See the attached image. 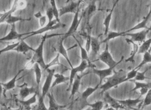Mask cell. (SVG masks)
<instances>
[{
  "mask_svg": "<svg viewBox=\"0 0 151 110\" xmlns=\"http://www.w3.org/2000/svg\"><path fill=\"white\" fill-rule=\"evenodd\" d=\"M56 35H63V34H55V35H50V36H48L47 34H46L42 37V41H41V42H40V45L37 48V49H35V51L34 52V55H33V57H32L31 60L26 64L25 68L27 69L31 68L32 67L34 66V65L36 63L39 64L40 66L41 67L42 69H43V70L45 69L46 66H47V64L45 63V60H44V57H43V50H44L45 42L46 41V40H47V39H48L49 37L56 36Z\"/></svg>",
  "mask_w": 151,
  "mask_h": 110,
  "instance_id": "6da1fadb",
  "label": "cell"
},
{
  "mask_svg": "<svg viewBox=\"0 0 151 110\" xmlns=\"http://www.w3.org/2000/svg\"><path fill=\"white\" fill-rule=\"evenodd\" d=\"M127 72L124 70H119V71H114V74L112 76L107 78L106 82L99 87L101 90V94L106 92L111 88L118 86L123 83L127 82Z\"/></svg>",
  "mask_w": 151,
  "mask_h": 110,
  "instance_id": "7a4b0ae2",
  "label": "cell"
},
{
  "mask_svg": "<svg viewBox=\"0 0 151 110\" xmlns=\"http://www.w3.org/2000/svg\"><path fill=\"white\" fill-rule=\"evenodd\" d=\"M66 27L65 24H63L62 23H58L56 19H54L52 21H50V22H48L47 25L42 28H40L38 29L37 31H35L33 32H29V33H26V37L25 38H23V40H25L31 36L36 35H40L43 33H46V32L55 30V29H60V28H64Z\"/></svg>",
  "mask_w": 151,
  "mask_h": 110,
  "instance_id": "3957f363",
  "label": "cell"
},
{
  "mask_svg": "<svg viewBox=\"0 0 151 110\" xmlns=\"http://www.w3.org/2000/svg\"><path fill=\"white\" fill-rule=\"evenodd\" d=\"M123 59L124 56H122L119 61L116 62L109 52V44L108 42H107L106 45V49H105L104 51L101 52V55H99L98 59L97 60H100L101 62H103L104 63L106 64V65L108 66V68H111V67L117 66L119 64H120L121 62L123 60Z\"/></svg>",
  "mask_w": 151,
  "mask_h": 110,
  "instance_id": "277c9868",
  "label": "cell"
},
{
  "mask_svg": "<svg viewBox=\"0 0 151 110\" xmlns=\"http://www.w3.org/2000/svg\"><path fill=\"white\" fill-rule=\"evenodd\" d=\"M90 66V64L86 60H82L81 63L79 66L76 67H74L73 68H71L70 70V80H69V86L67 90H69L72 88V86L73 84L74 80L75 78L76 77L77 74L78 72H82L85 70Z\"/></svg>",
  "mask_w": 151,
  "mask_h": 110,
  "instance_id": "5b68a950",
  "label": "cell"
},
{
  "mask_svg": "<svg viewBox=\"0 0 151 110\" xmlns=\"http://www.w3.org/2000/svg\"><path fill=\"white\" fill-rule=\"evenodd\" d=\"M99 86L101 85L98 84V85H96L95 87H88L86 88V90L85 91H83V92L81 93L80 97L79 98V106L80 107L79 110H82L83 108V107L88 106V98L90 97L91 94H93V93L100 87Z\"/></svg>",
  "mask_w": 151,
  "mask_h": 110,
  "instance_id": "8992f818",
  "label": "cell"
},
{
  "mask_svg": "<svg viewBox=\"0 0 151 110\" xmlns=\"http://www.w3.org/2000/svg\"><path fill=\"white\" fill-rule=\"evenodd\" d=\"M79 12H80V9L78 10V12L74 14V17L73 20H72V22L70 27L68 29V31H67V33H66L65 34H64L63 35V37L60 39L61 40H63V41H64L66 38H68V37L71 36L73 35L76 31L78 30V27H79L80 23L82 21V17H80V18H79Z\"/></svg>",
  "mask_w": 151,
  "mask_h": 110,
  "instance_id": "52a82bcc",
  "label": "cell"
},
{
  "mask_svg": "<svg viewBox=\"0 0 151 110\" xmlns=\"http://www.w3.org/2000/svg\"><path fill=\"white\" fill-rule=\"evenodd\" d=\"M150 32L149 29H142V31L137 32V33H125V36H129L131 37L132 41L137 43H142L146 41L147 35Z\"/></svg>",
  "mask_w": 151,
  "mask_h": 110,
  "instance_id": "ba28073f",
  "label": "cell"
},
{
  "mask_svg": "<svg viewBox=\"0 0 151 110\" xmlns=\"http://www.w3.org/2000/svg\"><path fill=\"white\" fill-rule=\"evenodd\" d=\"M55 70H47V76L46 78V80L45 81L44 84H43V86L42 88V97L45 99V96L48 95V92H49L50 88L52 86V81L53 77L55 76Z\"/></svg>",
  "mask_w": 151,
  "mask_h": 110,
  "instance_id": "9c48e42d",
  "label": "cell"
},
{
  "mask_svg": "<svg viewBox=\"0 0 151 110\" xmlns=\"http://www.w3.org/2000/svg\"><path fill=\"white\" fill-rule=\"evenodd\" d=\"M116 66L111 67V68H107L106 69H96L93 68L92 70L90 73L95 74L97 76H98L99 78V84H101L102 82L105 78H107L113 75V72H114V69Z\"/></svg>",
  "mask_w": 151,
  "mask_h": 110,
  "instance_id": "30bf717a",
  "label": "cell"
},
{
  "mask_svg": "<svg viewBox=\"0 0 151 110\" xmlns=\"http://www.w3.org/2000/svg\"><path fill=\"white\" fill-rule=\"evenodd\" d=\"M82 2V1H70L68 5L60 8V9H59L60 17H62V16L66 14V13H74L75 14L78 12V10L79 9V6Z\"/></svg>",
  "mask_w": 151,
  "mask_h": 110,
  "instance_id": "8fae6325",
  "label": "cell"
},
{
  "mask_svg": "<svg viewBox=\"0 0 151 110\" xmlns=\"http://www.w3.org/2000/svg\"><path fill=\"white\" fill-rule=\"evenodd\" d=\"M25 35H26L25 33L20 34L17 33V30H16L15 24H13V25H12V29H11L9 33L6 36L0 39V41L2 42L13 41V40H21L23 39L22 37Z\"/></svg>",
  "mask_w": 151,
  "mask_h": 110,
  "instance_id": "7c38bea8",
  "label": "cell"
},
{
  "mask_svg": "<svg viewBox=\"0 0 151 110\" xmlns=\"http://www.w3.org/2000/svg\"><path fill=\"white\" fill-rule=\"evenodd\" d=\"M134 84V87L132 89V92H134L139 90H140V96H142L146 95L148 92L151 89V82L149 83H145L142 82L133 81Z\"/></svg>",
  "mask_w": 151,
  "mask_h": 110,
  "instance_id": "4fadbf2b",
  "label": "cell"
},
{
  "mask_svg": "<svg viewBox=\"0 0 151 110\" xmlns=\"http://www.w3.org/2000/svg\"><path fill=\"white\" fill-rule=\"evenodd\" d=\"M104 101L107 105H109V107L115 109L119 110L121 109H126L125 107L119 104V102L118 101V100H116V99L113 98L112 96H111L108 92H105L104 93Z\"/></svg>",
  "mask_w": 151,
  "mask_h": 110,
  "instance_id": "5bb4252c",
  "label": "cell"
},
{
  "mask_svg": "<svg viewBox=\"0 0 151 110\" xmlns=\"http://www.w3.org/2000/svg\"><path fill=\"white\" fill-rule=\"evenodd\" d=\"M63 42H64V41H63V40L60 39V41H58V47H57V48H56V49H55V50H56V52H57V53H58V54L63 55V57H64V58H65L66 60V61L68 63V64H69V66H70V68H73L74 67H73V66H72L71 62H70V60L69 57H68V50L69 49H72V48L76 47V45H74V47L70 48V49H66V48L64 47V46Z\"/></svg>",
  "mask_w": 151,
  "mask_h": 110,
  "instance_id": "9a60e30c",
  "label": "cell"
},
{
  "mask_svg": "<svg viewBox=\"0 0 151 110\" xmlns=\"http://www.w3.org/2000/svg\"><path fill=\"white\" fill-rule=\"evenodd\" d=\"M151 19V6L150 8V10L148 14L147 15L146 17H145L143 19H142L141 22L139 23L137 25H136L135 26H134L133 27H132L131 29H129L127 31H125V33H128L129 32L133 31H136V30H139V29H149V27H147V23L149 21H150V19Z\"/></svg>",
  "mask_w": 151,
  "mask_h": 110,
  "instance_id": "2e32d148",
  "label": "cell"
},
{
  "mask_svg": "<svg viewBox=\"0 0 151 110\" xmlns=\"http://www.w3.org/2000/svg\"><path fill=\"white\" fill-rule=\"evenodd\" d=\"M141 96H140V97L137 99H127V100H118V101L121 104V105L123 106L126 108H129L131 109H134L135 108V107L139 105L140 103H141L143 101V100L141 99Z\"/></svg>",
  "mask_w": 151,
  "mask_h": 110,
  "instance_id": "e0dca14e",
  "label": "cell"
},
{
  "mask_svg": "<svg viewBox=\"0 0 151 110\" xmlns=\"http://www.w3.org/2000/svg\"><path fill=\"white\" fill-rule=\"evenodd\" d=\"M23 71H24V69L20 70L15 74V76L13 77L12 80H9V82H7V83H1V86L3 88V89H4V95L5 96V92H6V91L12 90L16 86L15 83L18 80L17 78L19 76V75L21 72Z\"/></svg>",
  "mask_w": 151,
  "mask_h": 110,
  "instance_id": "ac0fdd59",
  "label": "cell"
},
{
  "mask_svg": "<svg viewBox=\"0 0 151 110\" xmlns=\"http://www.w3.org/2000/svg\"><path fill=\"white\" fill-rule=\"evenodd\" d=\"M118 2H119V1H116L113 3V7L111 8V9L110 10V12H109L108 14L107 15V16L104 19V25L105 27L104 35L106 37H107V34H108L109 31V26H110V23H111V19H112L113 11H114L116 5L118 4Z\"/></svg>",
  "mask_w": 151,
  "mask_h": 110,
  "instance_id": "d6986e66",
  "label": "cell"
},
{
  "mask_svg": "<svg viewBox=\"0 0 151 110\" xmlns=\"http://www.w3.org/2000/svg\"><path fill=\"white\" fill-rule=\"evenodd\" d=\"M37 90L35 89V88L31 87L29 88L27 86V84H25V86H21V90L19 91V96L22 100H25V99L32 94H35L37 93Z\"/></svg>",
  "mask_w": 151,
  "mask_h": 110,
  "instance_id": "ffe728a7",
  "label": "cell"
},
{
  "mask_svg": "<svg viewBox=\"0 0 151 110\" xmlns=\"http://www.w3.org/2000/svg\"><path fill=\"white\" fill-rule=\"evenodd\" d=\"M101 45V42L99 41L98 38L95 37H91V58H94L96 56L98 55L99 49Z\"/></svg>",
  "mask_w": 151,
  "mask_h": 110,
  "instance_id": "44dd1931",
  "label": "cell"
},
{
  "mask_svg": "<svg viewBox=\"0 0 151 110\" xmlns=\"http://www.w3.org/2000/svg\"><path fill=\"white\" fill-rule=\"evenodd\" d=\"M14 50L17 52H21L23 53V54H25V53L28 52L29 51L35 52V49H34L33 47L29 46L27 42H25L23 39H21L19 41V45H18L17 47L15 48Z\"/></svg>",
  "mask_w": 151,
  "mask_h": 110,
  "instance_id": "7402d4cb",
  "label": "cell"
},
{
  "mask_svg": "<svg viewBox=\"0 0 151 110\" xmlns=\"http://www.w3.org/2000/svg\"><path fill=\"white\" fill-rule=\"evenodd\" d=\"M125 31L123 32H117V31H109L108 34H107V37L105 38L104 41H101V43H107L109 41H111L112 39H114L115 38H117V37H123L125 36Z\"/></svg>",
  "mask_w": 151,
  "mask_h": 110,
  "instance_id": "603a6c76",
  "label": "cell"
},
{
  "mask_svg": "<svg viewBox=\"0 0 151 110\" xmlns=\"http://www.w3.org/2000/svg\"><path fill=\"white\" fill-rule=\"evenodd\" d=\"M55 80L52 83L51 88H54L56 86L63 84V83H65L67 81L70 80V77H66L65 76H64L63 74H60V73L55 74Z\"/></svg>",
  "mask_w": 151,
  "mask_h": 110,
  "instance_id": "cb8c5ba5",
  "label": "cell"
},
{
  "mask_svg": "<svg viewBox=\"0 0 151 110\" xmlns=\"http://www.w3.org/2000/svg\"><path fill=\"white\" fill-rule=\"evenodd\" d=\"M97 10L96 2L95 1H91L87 9V13H86V19H87V23L89 25V22L91 19V18L93 15L94 13Z\"/></svg>",
  "mask_w": 151,
  "mask_h": 110,
  "instance_id": "d4e9b609",
  "label": "cell"
},
{
  "mask_svg": "<svg viewBox=\"0 0 151 110\" xmlns=\"http://www.w3.org/2000/svg\"><path fill=\"white\" fill-rule=\"evenodd\" d=\"M81 79H82V76H76V77L75 78L73 84L72 86L71 93L70 98H72L76 93L78 92V90H79V88L81 84Z\"/></svg>",
  "mask_w": 151,
  "mask_h": 110,
  "instance_id": "484cf974",
  "label": "cell"
},
{
  "mask_svg": "<svg viewBox=\"0 0 151 110\" xmlns=\"http://www.w3.org/2000/svg\"><path fill=\"white\" fill-rule=\"evenodd\" d=\"M126 41H127L128 42H129V43H131L132 45H133V51L131 52V56H129V57L127 59H126L125 62H131V63H134V56H135V55L137 54V53H138L139 49V47L138 44H137L134 42L132 41L131 39H127Z\"/></svg>",
  "mask_w": 151,
  "mask_h": 110,
  "instance_id": "4316f807",
  "label": "cell"
},
{
  "mask_svg": "<svg viewBox=\"0 0 151 110\" xmlns=\"http://www.w3.org/2000/svg\"><path fill=\"white\" fill-rule=\"evenodd\" d=\"M60 54H58L56 55V56H55V58L52 59V60L50 62V63H48V64H47V66H46V68L45 70H47L49 69L50 67H52L53 66H56V65H58V66H60V68H63V70H68V68L66 67L65 66L63 65V64H61V63H60V60H59V58H60Z\"/></svg>",
  "mask_w": 151,
  "mask_h": 110,
  "instance_id": "83f0119b",
  "label": "cell"
},
{
  "mask_svg": "<svg viewBox=\"0 0 151 110\" xmlns=\"http://www.w3.org/2000/svg\"><path fill=\"white\" fill-rule=\"evenodd\" d=\"M18 9V5H17V1H13V4L12 5V9L7 12H5L4 13H1V23L5 22L6 19L9 17L10 15H12L16 10Z\"/></svg>",
  "mask_w": 151,
  "mask_h": 110,
  "instance_id": "f1b7e54d",
  "label": "cell"
},
{
  "mask_svg": "<svg viewBox=\"0 0 151 110\" xmlns=\"http://www.w3.org/2000/svg\"><path fill=\"white\" fill-rule=\"evenodd\" d=\"M31 19H24L21 17H19V16H14L12 15H10L9 17H8L6 19H5V22L7 23V24H10V25H13V24H15V23L19 22V21H31Z\"/></svg>",
  "mask_w": 151,
  "mask_h": 110,
  "instance_id": "f546056e",
  "label": "cell"
},
{
  "mask_svg": "<svg viewBox=\"0 0 151 110\" xmlns=\"http://www.w3.org/2000/svg\"><path fill=\"white\" fill-rule=\"evenodd\" d=\"M148 63H151V49H150L149 51L145 52L143 55V57H142V60L141 62L138 66H137L136 68H134L137 70H139L142 66H143L145 64H148Z\"/></svg>",
  "mask_w": 151,
  "mask_h": 110,
  "instance_id": "4dcf8cb0",
  "label": "cell"
},
{
  "mask_svg": "<svg viewBox=\"0 0 151 110\" xmlns=\"http://www.w3.org/2000/svg\"><path fill=\"white\" fill-rule=\"evenodd\" d=\"M150 49H151V38L146 40L144 42H142L141 46L139 47V49L137 55H144L145 52L149 51Z\"/></svg>",
  "mask_w": 151,
  "mask_h": 110,
  "instance_id": "1f68e13d",
  "label": "cell"
},
{
  "mask_svg": "<svg viewBox=\"0 0 151 110\" xmlns=\"http://www.w3.org/2000/svg\"><path fill=\"white\" fill-rule=\"evenodd\" d=\"M48 100H49V107H48V110H59L61 108H63V106H60L56 103L54 96L51 93H48Z\"/></svg>",
  "mask_w": 151,
  "mask_h": 110,
  "instance_id": "d6a6232c",
  "label": "cell"
},
{
  "mask_svg": "<svg viewBox=\"0 0 151 110\" xmlns=\"http://www.w3.org/2000/svg\"><path fill=\"white\" fill-rule=\"evenodd\" d=\"M35 74V78H36V82L37 86V91L38 88L39 87L40 81H41L42 78V70H41V67L40 66L39 64H35L33 66Z\"/></svg>",
  "mask_w": 151,
  "mask_h": 110,
  "instance_id": "836d02e7",
  "label": "cell"
},
{
  "mask_svg": "<svg viewBox=\"0 0 151 110\" xmlns=\"http://www.w3.org/2000/svg\"><path fill=\"white\" fill-rule=\"evenodd\" d=\"M76 41L78 45V46H79L80 49V53H81V59H82V60H86L88 63V64H91V60H90V58H89V55H88V52H87V50L85 49L84 47H83L82 45H81L80 42L78 41V40L74 38Z\"/></svg>",
  "mask_w": 151,
  "mask_h": 110,
  "instance_id": "e575fe53",
  "label": "cell"
},
{
  "mask_svg": "<svg viewBox=\"0 0 151 110\" xmlns=\"http://www.w3.org/2000/svg\"><path fill=\"white\" fill-rule=\"evenodd\" d=\"M37 93H35V94H34L31 98L28 99V100H21L20 103L21 104V105L23 106L24 107H25V108H29L31 105H33V104H35L37 101Z\"/></svg>",
  "mask_w": 151,
  "mask_h": 110,
  "instance_id": "d590c367",
  "label": "cell"
},
{
  "mask_svg": "<svg viewBox=\"0 0 151 110\" xmlns=\"http://www.w3.org/2000/svg\"><path fill=\"white\" fill-rule=\"evenodd\" d=\"M151 68V66L149 67V68H147L145 70L142 71V72H137V74L136 75L135 78H134V79L132 80V82L133 81H137V82H142L145 80L146 79H148V78L146 77L145 76V74H146L147 72Z\"/></svg>",
  "mask_w": 151,
  "mask_h": 110,
  "instance_id": "8d00e7d4",
  "label": "cell"
},
{
  "mask_svg": "<svg viewBox=\"0 0 151 110\" xmlns=\"http://www.w3.org/2000/svg\"><path fill=\"white\" fill-rule=\"evenodd\" d=\"M50 5H51V7L52 8L53 13H54V15H55V19L57 21L58 23H60V13H59V10H58L57 7H56V1H55V0H52V1H50Z\"/></svg>",
  "mask_w": 151,
  "mask_h": 110,
  "instance_id": "74e56055",
  "label": "cell"
},
{
  "mask_svg": "<svg viewBox=\"0 0 151 110\" xmlns=\"http://www.w3.org/2000/svg\"><path fill=\"white\" fill-rule=\"evenodd\" d=\"M91 37L92 36L91 35V27L90 26L88 28V33L87 36H86V43L85 49L87 50V52H90V50L91 49Z\"/></svg>",
  "mask_w": 151,
  "mask_h": 110,
  "instance_id": "f35d334b",
  "label": "cell"
},
{
  "mask_svg": "<svg viewBox=\"0 0 151 110\" xmlns=\"http://www.w3.org/2000/svg\"><path fill=\"white\" fill-rule=\"evenodd\" d=\"M104 102L103 101H97L93 104H88V106L93 110H101L104 108Z\"/></svg>",
  "mask_w": 151,
  "mask_h": 110,
  "instance_id": "ab89813d",
  "label": "cell"
},
{
  "mask_svg": "<svg viewBox=\"0 0 151 110\" xmlns=\"http://www.w3.org/2000/svg\"><path fill=\"white\" fill-rule=\"evenodd\" d=\"M139 72V70H137L135 68H134L131 70L130 72H129L127 74V78H126V81H132V80L134 79L136 75L137 74V72Z\"/></svg>",
  "mask_w": 151,
  "mask_h": 110,
  "instance_id": "60d3db41",
  "label": "cell"
},
{
  "mask_svg": "<svg viewBox=\"0 0 151 110\" xmlns=\"http://www.w3.org/2000/svg\"><path fill=\"white\" fill-rule=\"evenodd\" d=\"M19 45V42H15V43H13L12 45H7V46L6 47H5L4 49H1V51H0V52L3 53V52L10 51V50H14L15 48L18 47Z\"/></svg>",
  "mask_w": 151,
  "mask_h": 110,
  "instance_id": "b9f144b4",
  "label": "cell"
},
{
  "mask_svg": "<svg viewBox=\"0 0 151 110\" xmlns=\"http://www.w3.org/2000/svg\"><path fill=\"white\" fill-rule=\"evenodd\" d=\"M142 102H143V104H142V108L149 106L151 104V92L150 90L146 94V96H145V98L143 100V101H142Z\"/></svg>",
  "mask_w": 151,
  "mask_h": 110,
  "instance_id": "7bdbcfd3",
  "label": "cell"
},
{
  "mask_svg": "<svg viewBox=\"0 0 151 110\" xmlns=\"http://www.w3.org/2000/svg\"><path fill=\"white\" fill-rule=\"evenodd\" d=\"M37 109L39 110H48L47 108H46L45 104L44 102V98H43L41 96H39V101H38Z\"/></svg>",
  "mask_w": 151,
  "mask_h": 110,
  "instance_id": "ee69618b",
  "label": "cell"
},
{
  "mask_svg": "<svg viewBox=\"0 0 151 110\" xmlns=\"http://www.w3.org/2000/svg\"><path fill=\"white\" fill-rule=\"evenodd\" d=\"M46 16L47 17L48 19V22H50V21H52L54 20V17H55V15H54L52 8L49 7L46 12Z\"/></svg>",
  "mask_w": 151,
  "mask_h": 110,
  "instance_id": "f6af8a7d",
  "label": "cell"
},
{
  "mask_svg": "<svg viewBox=\"0 0 151 110\" xmlns=\"http://www.w3.org/2000/svg\"><path fill=\"white\" fill-rule=\"evenodd\" d=\"M47 21V16H45V15L42 16V17L39 19V23H40V27L42 28V27H44L47 25H46Z\"/></svg>",
  "mask_w": 151,
  "mask_h": 110,
  "instance_id": "bcb514c9",
  "label": "cell"
},
{
  "mask_svg": "<svg viewBox=\"0 0 151 110\" xmlns=\"http://www.w3.org/2000/svg\"><path fill=\"white\" fill-rule=\"evenodd\" d=\"M18 9H23L27 7V2L25 1H17Z\"/></svg>",
  "mask_w": 151,
  "mask_h": 110,
  "instance_id": "7dc6e473",
  "label": "cell"
},
{
  "mask_svg": "<svg viewBox=\"0 0 151 110\" xmlns=\"http://www.w3.org/2000/svg\"><path fill=\"white\" fill-rule=\"evenodd\" d=\"M35 17H37V18H39V19H40V17H42V15L40 14V13L39 12V13H37V14H35Z\"/></svg>",
  "mask_w": 151,
  "mask_h": 110,
  "instance_id": "c3c4849f",
  "label": "cell"
},
{
  "mask_svg": "<svg viewBox=\"0 0 151 110\" xmlns=\"http://www.w3.org/2000/svg\"><path fill=\"white\" fill-rule=\"evenodd\" d=\"M106 110H117V109H114V108H111V107H109V108H107Z\"/></svg>",
  "mask_w": 151,
  "mask_h": 110,
  "instance_id": "681fc988",
  "label": "cell"
},
{
  "mask_svg": "<svg viewBox=\"0 0 151 110\" xmlns=\"http://www.w3.org/2000/svg\"><path fill=\"white\" fill-rule=\"evenodd\" d=\"M23 108H19L17 109H10L9 110H22Z\"/></svg>",
  "mask_w": 151,
  "mask_h": 110,
  "instance_id": "f907efd6",
  "label": "cell"
},
{
  "mask_svg": "<svg viewBox=\"0 0 151 110\" xmlns=\"http://www.w3.org/2000/svg\"><path fill=\"white\" fill-rule=\"evenodd\" d=\"M1 110H9V109H8L7 108H6V107H4V108H2V109H1Z\"/></svg>",
  "mask_w": 151,
  "mask_h": 110,
  "instance_id": "816d5d0a",
  "label": "cell"
},
{
  "mask_svg": "<svg viewBox=\"0 0 151 110\" xmlns=\"http://www.w3.org/2000/svg\"><path fill=\"white\" fill-rule=\"evenodd\" d=\"M65 106H64L63 107V108H61L59 110H67V109H66L65 108H64V107H65Z\"/></svg>",
  "mask_w": 151,
  "mask_h": 110,
  "instance_id": "f5cc1de1",
  "label": "cell"
},
{
  "mask_svg": "<svg viewBox=\"0 0 151 110\" xmlns=\"http://www.w3.org/2000/svg\"><path fill=\"white\" fill-rule=\"evenodd\" d=\"M85 110H93L92 109H91V108H90V107H89V108H87V109H85Z\"/></svg>",
  "mask_w": 151,
  "mask_h": 110,
  "instance_id": "db71d44e",
  "label": "cell"
},
{
  "mask_svg": "<svg viewBox=\"0 0 151 110\" xmlns=\"http://www.w3.org/2000/svg\"><path fill=\"white\" fill-rule=\"evenodd\" d=\"M133 110H144V109H136V108H134Z\"/></svg>",
  "mask_w": 151,
  "mask_h": 110,
  "instance_id": "11a10c76",
  "label": "cell"
},
{
  "mask_svg": "<svg viewBox=\"0 0 151 110\" xmlns=\"http://www.w3.org/2000/svg\"><path fill=\"white\" fill-rule=\"evenodd\" d=\"M149 31H151V25H150V26L149 27Z\"/></svg>",
  "mask_w": 151,
  "mask_h": 110,
  "instance_id": "9f6ffc18",
  "label": "cell"
},
{
  "mask_svg": "<svg viewBox=\"0 0 151 110\" xmlns=\"http://www.w3.org/2000/svg\"><path fill=\"white\" fill-rule=\"evenodd\" d=\"M35 110H39V109H37H37H35Z\"/></svg>",
  "mask_w": 151,
  "mask_h": 110,
  "instance_id": "6f0895ef",
  "label": "cell"
},
{
  "mask_svg": "<svg viewBox=\"0 0 151 110\" xmlns=\"http://www.w3.org/2000/svg\"><path fill=\"white\" fill-rule=\"evenodd\" d=\"M150 92H151V89H150Z\"/></svg>",
  "mask_w": 151,
  "mask_h": 110,
  "instance_id": "680465c9",
  "label": "cell"
}]
</instances>
